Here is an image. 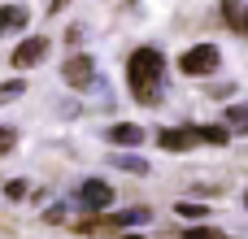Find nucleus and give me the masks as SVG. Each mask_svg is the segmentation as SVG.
Wrapping results in <instances>:
<instances>
[{"label":"nucleus","mask_w":248,"mask_h":239,"mask_svg":"<svg viewBox=\"0 0 248 239\" xmlns=\"http://www.w3.org/2000/svg\"><path fill=\"white\" fill-rule=\"evenodd\" d=\"M9 148H13V131H9V126H0V157H4Z\"/></svg>","instance_id":"a211bd4d"},{"label":"nucleus","mask_w":248,"mask_h":239,"mask_svg":"<svg viewBox=\"0 0 248 239\" xmlns=\"http://www.w3.org/2000/svg\"><path fill=\"white\" fill-rule=\"evenodd\" d=\"M240 35L248 39V9H244V22H240Z\"/></svg>","instance_id":"aec40b11"},{"label":"nucleus","mask_w":248,"mask_h":239,"mask_svg":"<svg viewBox=\"0 0 248 239\" xmlns=\"http://www.w3.org/2000/svg\"><path fill=\"white\" fill-rule=\"evenodd\" d=\"M174 213H179V218H192V222H201V218L209 213V205H196V200H179V205H174Z\"/></svg>","instance_id":"ddd939ff"},{"label":"nucleus","mask_w":248,"mask_h":239,"mask_svg":"<svg viewBox=\"0 0 248 239\" xmlns=\"http://www.w3.org/2000/svg\"><path fill=\"white\" fill-rule=\"evenodd\" d=\"M118 165H122L126 174H148V161H144V157H118Z\"/></svg>","instance_id":"2eb2a0df"},{"label":"nucleus","mask_w":248,"mask_h":239,"mask_svg":"<svg viewBox=\"0 0 248 239\" xmlns=\"http://www.w3.org/2000/svg\"><path fill=\"white\" fill-rule=\"evenodd\" d=\"M26 91V83L22 78H9V83H0V105H9V100H17Z\"/></svg>","instance_id":"4468645a"},{"label":"nucleus","mask_w":248,"mask_h":239,"mask_svg":"<svg viewBox=\"0 0 248 239\" xmlns=\"http://www.w3.org/2000/svg\"><path fill=\"white\" fill-rule=\"evenodd\" d=\"M61 78H65L70 87H92V83H96V61H92L87 52H70V61L61 65Z\"/></svg>","instance_id":"20e7f679"},{"label":"nucleus","mask_w":248,"mask_h":239,"mask_svg":"<svg viewBox=\"0 0 248 239\" xmlns=\"http://www.w3.org/2000/svg\"><path fill=\"white\" fill-rule=\"evenodd\" d=\"M126 83H131V96L140 105H161V91H166V57L157 48H135L131 61H126Z\"/></svg>","instance_id":"f257e3e1"},{"label":"nucleus","mask_w":248,"mask_h":239,"mask_svg":"<svg viewBox=\"0 0 248 239\" xmlns=\"http://www.w3.org/2000/svg\"><path fill=\"white\" fill-rule=\"evenodd\" d=\"M244 205H248V196H244Z\"/></svg>","instance_id":"4be33fe9"},{"label":"nucleus","mask_w":248,"mask_h":239,"mask_svg":"<svg viewBox=\"0 0 248 239\" xmlns=\"http://www.w3.org/2000/svg\"><path fill=\"white\" fill-rule=\"evenodd\" d=\"M218 65H222L218 44H196V48H187V52L179 57V70H183V74H192V78H205V74H214Z\"/></svg>","instance_id":"f03ea898"},{"label":"nucleus","mask_w":248,"mask_h":239,"mask_svg":"<svg viewBox=\"0 0 248 239\" xmlns=\"http://www.w3.org/2000/svg\"><path fill=\"white\" fill-rule=\"evenodd\" d=\"M44 57H48V39H44V35H26V39L13 48V57H9V61H13L17 70H31V65H39Z\"/></svg>","instance_id":"39448f33"},{"label":"nucleus","mask_w":248,"mask_h":239,"mask_svg":"<svg viewBox=\"0 0 248 239\" xmlns=\"http://www.w3.org/2000/svg\"><path fill=\"white\" fill-rule=\"evenodd\" d=\"M26 22H31L26 4H0V30H22Z\"/></svg>","instance_id":"6e6552de"},{"label":"nucleus","mask_w":248,"mask_h":239,"mask_svg":"<svg viewBox=\"0 0 248 239\" xmlns=\"http://www.w3.org/2000/svg\"><path fill=\"white\" fill-rule=\"evenodd\" d=\"M4 196H9V200H22V196H26V183H9Z\"/></svg>","instance_id":"f3484780"},{"label":"nucleus","mask_w":248,"mask_h":239,"mask_svg":"<svg viewBox=\"0 0 248 239\" xmlns=\"http://www.w3.org/2000/svg\"><path fill=\"white\" fill-rule=\"evenodd\" d=\"M157 144L166 148V152H187V148H196V131L192 126H170V131H157Z\"/></svg>","instance_id":"423d86ee"},{"label":"nucleus","mask_w":248,"mask_h":239,"mask_svg":"<svg viewBox=\"0 0 248 239\" xmlns=\"http://www.w3.org/2000/svg\"><path fill=\"white\" fill-rule=\"evenodd\" d=\"M192 131H196V144H214V148H227L231 144V131L218 126V122L214 126H192Z\"/></svg>","instance_id":"1a4fd4ad"},{"label":"nucleus","mask_w":248,"mask_h":239,"mask_svg":"<svg viewBox=\"0 0 248 239\" xmlns=\"http://www.w3.org/2000/svg\"><path fill=\"white\" fill-rule=\"evenodd\" d=\"M109 144H113V148H140V144H144V126H135V122H113V126H109Z\"/></svg>","instance_id":"0eeeda50"},{"label":"nucleus","mask_w":248,"mask_h":239,"mask_svg":"<svg viewBox=\"0 0 248 239\" xmlns=\"http://www.w3.org/2000/svg\"><path fill=\"white\" fill-rule=\"evenodd\" d=\"M222 17H227L231 30H240V22H244V0H222Z\"/></svg>","instance_id":"f8f14e48"},{"label":"nucleus","mask_w":248,"mask_h":239,"mask_svg":"<svg viewBox=\"0 0 248 239\" xmlns=\"http://www.w3.org/2000/svg\"><path fill=\"white\" fill-rule=\"evenodd\" d=\"M122 239H144V235H122Z\"/></svg>","instance_id":"412c9836"},{"label":"nucleus","mask_w":248,"mask_h":239,"mask_svg":"<svg viewBox=\"0 0 248 239\" xmlns=\"http://www.w3.org/2000/svg\"><path fill=\"white\" fill-rule=\"evenodd\" d=\"M65 4H70V0H48V9H52V13H57V9H65Z\"/></svg>","instance_id":"6ab92c4d"},{"label":"nucleus","mask_w":248,"mask_h":239,"mask_svg":"<svg viewBox=\"0 0 248 239\" xmlns=\"http://www.w3.org/2000/svg\"><path fill=\"white\" fill-rule=\"evenodd\" d=\"M227 131L248 135V105H231V109H227Z\"/></svg>","instance_id":"9b49d317"},{"label":"nucleus","mask_w":248,"mask_h":239,"mask_svg":"<svg viewBox=\"0 0 248 239\" xmlns=\"http://www.w3.org/2000/svg\"><path fill=\"white\" fill-rule=\"evenodd\" d=\"M74 205H78L83 213H109V205H113V187H109L105 179H83Z\"/></svg>","instance_id":"7ed1b4c3"},{"label":"nucleus","mask_w":248,"mask_h":239,"mask_svg":"<svg viewBox=\"0 0 248 239\" xmlns=\"http://www.w3.org/2000/svg\"><path fill=\"white\" fill-rule=\"evenodd\" d=\"M179 239H231V235H222V231H209V226H192L187 235H179Z\"/></svg>","instance_id":"dca6fc26"},{"label":"nucleus","mask_w":248,"mask_h":239,"mask_svg":"<svg viewBox=\"0 0 248 239\" xmlns=\"http://www.w3.org/2000/svg\"><path fill=\"white\" fill-rule=\"evenodd\" d=\"M148 205H135V209H122V213H109V226H131V222H148Z\"/></svg>","instance_id":"9d476101"}]
</instances>
